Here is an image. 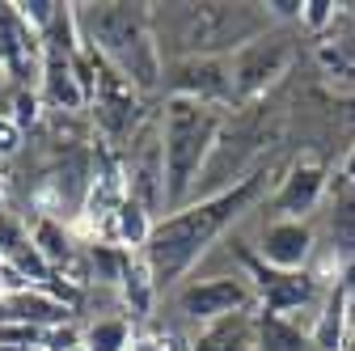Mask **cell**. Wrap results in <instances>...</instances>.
<instances>
[{
	"label": "cell",
	"mask_w": 355,
	"mask_h": 351,
	"mask_svg": "<svg viewBox=\"0 0 355 351\" xmlns=\"http://www.w3.org/2000/svg\"><path fill=\"white\" fill-rule=\"evenodd\" d=\"M262 182H266V169H254L245 178L220 195H207V199H195L187 203L182 212H169V216H157V229L144 246V262L157 280V288H178L187 284V271L195 262L225 237L229 225H237L241 216L254 207V199L262 195Z\"/></svg>",
	"instance_id": "cell-1"
},
{
	"label": "cell",
	"mask_w": 355,
	"mask_h": 351,
	"mask_svg": "<svg viewBox=\"0 0 355 351\" xmlns=\"http://www.w3.org/2000/svg\"><path fill=\"white\" fill-rule=\"evenodd\" d=\"M80 47L102 60L119 80H127L136 94H153L165 80V60L153 34V5H127V0H106V5H72Z\"/></svg>",
	"instance_id": "cell-2"
},
{
	"label": "cell",
	"mask_w": 355,
	"mask_h": 351,
	"mask_svg": "<svg viewBox=\"0 0 355 351\" xmlns=\"http://www.w3.org/2000/svg\"><path fill=\"white\" fill-rule=\"evenodd\" d=\"M271 30L266 5H153V34L161 60L233 55Z\"/></svg>",
	"instance_id": "cell-3"
},
{
	"label": "cell",
	"mask_w": 355,
	"mask_h": 351,
	"mask_svg": "<svg viewBox=\"0 0 355 351\" xmlns=\"http://www.w3.org/2000/svg\"><path fill=\"white\" fill-rule=\"evenodd\" d=\"M157 123H161V148H165V216H169L195 203V191L207 173L216 140L225 131V106L165 98Z\"/></svg>",
	"instance_id": "cell-4"
},
{
	"label": "cell",
	"mask_w": 355,
	"mask_h": 351,
	"mask_svg": "<svg viewBox=\"0 0 355 351\" xmlns=\"http://www.w3.org/2000/svg\"><path fill=\"white\" fill-rule=\"evenodd\" d=\"M245 309H258L245 271L199 275V280H187V284L173 288V314L191 330H199L207 322H220V318H233V314H245Z\"/></svg>",
	"instance_id": "cell-5"
},
{
	"label": "cell",
	"mask_w": 355,
	"mask_h": 351,
	"mask_svg": "<svg viewBox=\"0 0 355 351\" xmlns=\"http://www.w3.org/2000/svg\"><path fill=\"white\" fill-rule=\"evenodd\" d=\"M241 271L254 288V300L262 314H279V318H292L300 322V309H322V280L313 271H279V267H266L262 258L254 254H241Z\"/></svg>",
	"instance_id": "cell-6"
},
{
	"label": "cell",
	"mask_w": 355,
	"mask_h": 351,
	"mask_svg": "<svg viewBox=\"0 0 355 351\" xmlns=\"http://www.w3.org/2000/svg\"><path fill=\"white\" fill-rule=\"evenodd\" d=\"M292 38L284 30H266L254 42H245L241 51L229 55V76H233V102H254L262 98L271 85H279V76L292 68Z\"/></svg>",
	"instance_id": "cell-7"
},
{
	"label": "cell",
	"mask_w": 355,
	"mask_h": 351,
	"mask_svg": "<svg viewBox=\"0 0 355 351\" xmlns=\"http://www.w3.org/2000/svg\"><path fill=\"white\" fill-rule=\"evenodd\" d=\"M123 182L127 195L140 199L153 216L165 212V148H161V123H144L127 140V161H123Z\"/></svg>",
	"instance_id": "cell-8"
},
{
	"label": "cell",
	"mask_w": 355,
	"mask_h": 351,
	"mask_svg": "<svg viewBox=\"0 0 355 351\" xmlns=\"http://www.w3.org/2000/svg\"><path fill=\"white\" fill-rule=\"evenodd\" d=\"M169 98H191L207 106H229L233 102V76H229V55H195V60H173L165 64Z\"/></svg>",
	"instance_id": "cell-9"
},
{
	"label": "cell",
	"mask_w": 355,
	"mask_h": 351,
	"mask_svg": "<svg viewBox=\"0 0 355 351\" xmlns=\"http://www.w3.org/2000/svg\"><path fill=\"white\" fill-rule=\"evenodd\" d=\"M313 250H318V233L309 221H266L254 241V258L279 271H309Z\"/></svg>",
	"instance_id": "cell-10"
},
{
	"label": "cell",
	"mask_w": 355,
	"mask_h": 351,
	"mask_svg": "<svg viewBox=\"0 0 355 351\" xmlns=\"http://www.w3.org/2000/svg\"><path fill=\"white\" fill-rule=\"evenodd\" d=\"M326 199V169L318 161H296L275 195H271V221H309Z\"/></svg>",
	"instance_id": "cell-11"
},
{
	"label": "cell",
	"mask_w": 355,
	"mask_h": 351,
	"mask_svg": "<svg viewBox=\"0 0 355 351\" xmlns=\"http://www.w3.org/2000/svg\"><path fill=\"white\" fill-rule=\"evenodd\" d=\"M9 322H26V326H42V330H60L72 326V305L60 300L47 288H21V292H0V326Z\"/></svg>",
	"instance_id": "cell-12"
},
{
	"label": "cell",
	"mask_w": 355,
	"mask_h": 351,
	"mask_svg": "<svg viewBox=\"0 0 355 351\" xmlns=\"http://www.w3.org/2000/svg\"><path fill=\"white\" fill-rule=\"evenodd\" d=\"M187 351H258V309H245V314L191 330Z\"/></svg>",
	"instance_id": "cell-13"
},
{
	"label": "cell",
	"mask_w": 355,
	"mask_h": 351,
	"mask_svg": "<svg viewBox=\"0 0 355 351\" xmlns=\"http://www.w3.org/2000/svg\"><path fill=\"white\" fill-rule=\"evenodd\" d=\"M309 334H313L318 351H343V339H347V292L343 288L326 292L322 309L309 322Z\"/></svg>",
	"instance_id": "cell-14"
},
{
	"label": "cell",
	"mask_w": 355,
	"mask_h": 351,
	"mask_svg": "<svg viewBox=\"0 0 355 351\" xmlns=\"http://www.w3.org/2000/svg\"><path fill=\"white\" fill-rule=\"evenodd\" d=\"M258 351H318L309 326L258 309Z\"/></svg>",
	"instance_id": "cell-15"
},
{
	"label": "cell",
	"mask_w": 355,
	"mask_h": 351,
	"mask_svg": "<svg viewBox=\"0 0 355 351\" xmlns=\"http://www.w3.org/2000/svg\"><path fill=\"white\" fill-rule=\"evenodd\" d=\"M119 288H123V305H127V318H131V322L148 318L153 300H157V292H161L157 280H153V271H148V262H144L140 254H131V262H127Z\"/></svg>",
	"instance_id": "cell-16"
},
{
	"label": "cell",
	"mask_w": 355,
	"mask_h": 351,
	"mask_svg": "<svg viewBox=\"0 0 355 351\" xmlns=\"http://www.w3.org/2000/svg\"><path fill=\"white\" fill-rule=\"evenodd\" d=\"M136 334H131L127 314H106V318H89L80 326V347L85 351H131Z\"/></svg>",
	"instance_id": "cell-17"
},
{
	"label": "cell",
	"mask_w": 355,
	"mask_h": 351,
	"mask_svg": "<svg viewBox=\"0 0 355 351\" xmlns=\"http://www.w3.org/2000/svg\"><path fill=\"white\" fill-rule=\"evenodd\" d=\"M330 241L338 254H355V182H343L330 207Z\"/></svg>",
	"instance_id": "cell-18"
},
{
	"label": "cell",
	"mask_w": 355,
	"mask_h": 351,
	"mask_svg": "<svg viewBox=\"0 0 355 351\" xmlns=\"http://www.w3.org/2000/svg\"><path fill=\"white\" fill-rule=\"evenodd\" d=\"M30 233H34L38 254L47 258L51 267H68V262H72V237L64 233V225L55 221V216H42V221H38Z\"/></svg>",
	"instance_id": "cell-19"
},
{
	"label": "cell",
	"mask_w": 355,
	"mask_h": 351,
	"mask_svg": "<svg viewBox=\"0 0 355 351\" xmlns=\"http://www.w3.org/2000/svg\"><path fill=\"white\" fill-rule=\"evenodd\" d=\"M21 148V127L13 114H0V157H13Z\"/></svg>",
	"instance_id": "cell-20"
},
{
	"label": "cell",
	"mask_w": 355,
	"mask_h": 351,
	"mask_svg": "<svg viewBox=\"0 0 355 351\" xmlns=\"http://www.w3.org/2000/svg\"><path fill=\"white\" fill-rule=\"evenodd\" d=\"M330 17H334V5H326V0H304V9H300V22H304V26L318 30V26H326Z\"/></svg>",
	"instance_id": "cell-21"
},
{
	"label": "cell",
	"mask_w": 355,
	"mask_h": 351,
	"mask_svg": "<svg viewBox=\"0 0 355 351\" xmlns=\"http://www.w3.org/2000/svg\"><path fill=\"white\" fill-rule=\"evenodd\" d=\"M131 351H173V343H169L165 334H136Z\"/></svg>",
	"instance_id": "cell-22"
},
{
	"label": "cell",
	"mask_w": 355,
	"mask_h": 351,
	"mask_svg": "<svg viewBox=\"0 0 355 351\" xmlns=\"http://www.w3.org/2000/svg\"><path fill=\"white\" fill-rule=\"evenodd\" d=\"M343 178L355 182V148H351V157H347V165H343Z\"/></svg>",
	"instance_id": "cell-23"
},
{
	"label": "cell",
	"mask_w": 355,
	"mask_h": 351,
	"mask_svg": "<svg viewBox=\"0 0 355 351\" xmlns=\"http://www.w3.org/2000/svg\"><path fill=\"white\" fill-rule=\"evenodd\" d=\"M0 199H5V173H0ZM0 212H5V207H0Z\"/></svg>",
	"instance_id": "cell-24"
},
{
	"label": "cell",
	"mask_w": 355,
	"mask_h": 351,
	"mask_svg": "<svg viewBox=\"0 0 355 351\" xmlns=\"http://www.w3.org/2000/svg\"><path fill=\"white\" fill-rule=\"evenodd\" d=\"M72 351H85V347H80V343H76V347H72Z\"/></svg>",
	"instance_id": "cell-25"
}]
</instances>
